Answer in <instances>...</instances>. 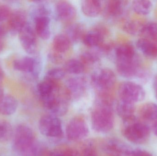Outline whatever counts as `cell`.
<instances>
[{
  "label": "cell",
  "instance_id": "cell-1",
  "mask_svg": "<svg viewBox=\"0 0 157 156\" xmlns=\"http://www.w3.org/2000/svg\"><path fill=\"white\" fill-rule=\"evenodd\" d=\"M114 122V115L109 96L108 94H100L91 114L92 127L98 132H108L113 128Z\"/></svg>",
  "mask_w": 157,
  "mask_h": 156
},
{
  "label": "cell",
  "instance_id": "cell-2",
  "mask_svg": "<svg viewBox=\"0 0 157 156\" xmlns=\"http://www.w3.org/2000/svg\"><path fill=\"white\" fill-rule=\"evenodd\" d=\"M123 134L132 143H144L150 135V130L146 125L137 121L135 116L124 121Z\"/></svg>",
  "mask_w": 157,
  "mask_h": 156
},
{
  "label": "cell",
  "instance_id": "cell-3",
  "mask_svg": "<svg viewBox=\"0 0 157 156\" xmlns=\"http://www.w3.org/2000/svg\"><path fill=\"white\" fill-rule=\"evenodd\" d=\"M13 137L15 149L22 156L37 143L33 131L26 125H18L13 132Z\"/></svg>",
  "mask_w": 157,
  "mask_h": 156
},
{
  "label": "cell",
  "instance_id": "cell-4",
  "mask_svg": "<svg viewBox=\"0 0 157 156\" xmlns=\"http://www.w3.org/2000/svg\"><path fill=\"white\" fill-rule=\"evenodd\" d=\"M116 76L109 69L98 70L93 73L91 81L100 94H108L116 83Z\"/></svg>",
  "mask_w": 157,
  "mask_h": 156
},
{
  "label": "cell",
  "instance_id": "cell-5",
  "mask_svg": "<svg viewBox=\"0 0 157 156\" xmlns=\"http://www.w3.org/2000/svg\"><path fill=\"white\" fill-rule=\"evenodd\" d=\"M120 99L135 103L141 102L146 97L144 89L140 84L131 81L121 83L119 88Z\"/></svg>",
  "mask_w": 157,
  "mask_h": 156
},
{
  "label": "cell",
  "instance_id": "cell-6",
  "mask_svg": "<svg viewBox=\"0 0 157 156\" xmlns=\"http://www.w3.org/2000/svg\"><path fill=\"white\" fill-rule=\"evenodd\" d=\"M39 129L41 134L47 137L59 138L63 135L61 122L53 114L43 115L40 120Z\"/></svg>",
  "mask_w": 157,
  "mask_h": 156
},
{
  "label": "cell",
  "instance_id": "cell-7",
  "mask_svg": "<svg viewBox=\"0 0 157 156\" xmlns=\"http://www.w3.org/2000/svg\"><path fill=\"white\" fill-rule=\"evenodd\" d=\"M35 32L42 39L47 40L51 36L50 19L49 11L45 6L39 5L35 13Z\"/></svg>",
  "mask_w": 157,
  "mask_h": 156
},
{
  "label": "cell",
  "instance_id": "cell-8",
  "mask_svg": "<svg viewBox=\"0 0 157 156\" xmlns=\"http://www.w3.org/2000/svg\"><path fill=\"white\" fill-rule=\"evenodd\" d=\"M116 67L119 74L127 78L142 77L144 74L137 56L132 59L116 61Z\"/></svg>",
  "mask_w": 157,
  "mask_h": 156
},
{
  "label": "cell",
  "instance_id": "cell-9",
  "mask_svg": "<svg viewBox=\"0 0 157 156\" xmlns=\"http://www.w3.org/2000/svg\"><path fill=\"white\" fill-rule=\"evenodd\" d=\"M66 135L69 140L78 141L84 139L89 134L86 122L81 117H75L72 119L66 127Z\"/></svg>",
  "mask_w": 157,
  "mask_h": 156
},
{
  "label": "cell",
  "instance_id": "cell-10",
  "mask_svg": "<svg viewBox=\"0 0 157 156\" xmlns=\"http://www.w3.org/2000/svg\"><path fill=\"white\" fill-rule=\"evenodd\" d=\"M19 40L24 50L29 54H34L38 49L36 32L28 23L18 33Z\"/></svg>",
  "mask_w": 157,
  "mask_h": 156
},
{
  "label": "cell",
  "instance_id": "cell-11",
  "mask_svg": "<svg viewBox=\"0 0 157 156\" xmlns=\"http://www.w3.org/2000/svg\"><path fill=\"white\" fill-rule=\"evenodd\" d=\"M86 81L80 77L71 78L66 82L65 89L71 100H77L81 98L86 90Z\"/></svg>",
  "mask_w": 157,
  "mask_h": 156
},
{
  "label": "cell",
  "instance_id": "cell-12",
  "mask_svg": "<svg viewBox=\"0 0 157 156\" xmlns=\"http://www.w3.org/2000/svg\"><path fill=\"white\" fill-rule=\"evenodd\" d=\"M15 70L30 74L34 78H36L39 73L40 65L36 59L29 56L15 60L13 62Z\"/></svg>",
  "mask_w": 157,
  "mask_h": 156
},
{
  "label": "cell",
  "instance_id": "cell-13",
  "mask_svg": "<svg viewBox=\"0 0 157 156\" xmlns=\"http://www.w3.org/2000/svg\"><path fill=\"white\" fill-rule=\"evenodd\" d=\"M103 149L109 156H131L133 150L125 143L114 138L106 141Z\"/></svg>",
  "mask_w": 157,
  "mask_h": 156
},
{
  "label": "cell",
  "instance_id": "cell-14",
  "mask_svg": "<svg viewBox=\"0 0 157 156\" xmlns=\"http://www.w3.org/2000/svg\"><path fill=\"white\" fill-rule=\"evenodd\" d=\"M108 34V31L102 26L97 27L90 31L86 32L82 41L86 46L95 47L104 43V38Z\"/></svg>",
  "mask_w": 157,
  "mask_h": 156
},
{
  "label": "cell",
  "instance_id": "cell-15",
  "mask_svg": "<svg viewBox=\"0 0 157 156\" xmlns=\"http://www.w3.org/2000/svg\"><path fill=\"white\" fill-rule=\"evenodd\" d=\"M55 11L58 18L63 22L72 21L76 15L75 7L68 1L58 2L55 6Z\"/></svg>",
  "mask_w": 157,
  "mask_h": 156
},
{
  "label": "cell",
  "instance_id": "cell-16",
  "mask_svg": "<svg viewBox=\"0 0 157 156\" xmlns=\"http://www.w3.org/2000/svg\"><path fill=\"white\" fill-rule=\"evenodd\" d=\"M7 21L8 30L14 34H18L28 23L25 13L20 10L12 12Z\"/></svg>",
  "mask_w": 157,
  "mask_h": 156
},
{
  "label": "cell",
  "instance_id": "cell-17",
  "mask_svg": "<svg viewBox=\"0 0 157 156\" xmlns=\"http://www.w3.org/2000/svg\"><path fill=\"white\" fill-rule=\"evenodd\" d=\"M136 46L139 51L146 56L150 58L157 57V41L143 38L137 40Z\"/></svg>",
  "mask_w": 157,
  "mask_h": 156
},
{
  "label": "cell",
  "instance_id": "cell-18",
  "mask_svg": "<svg viewBox=\"0 0 157 156\" xmlns=\"http://www.w3.org/2000/svg\"><path fill=\"white\" fill-rule=\"evenodd\" d=\"M126 5V1L120 0L107 1L104 5L105 15L109 17H118L123 13Z\"/></svg>",
  "mask_w": 157,
  "mask_h": 156
},
{
  "label": "cell",
  "instance_id": "cell-19",
  "mask_svg": "<svg viewBox=\"0 0 157 156\" xmlns=\"http://www.w3.org/2000/svg\"><path fill=\"white\" fill-rule=\"evenodd\" d=\"M81 10L87 16L95 17L98 16L102 10L101 1L85 0L81 3Z\"/></svg>",
  "mask_w": 157,
  "mask_h": 156
},
{
  "label": "cell",
  "instance_id": "cell-20",
  "mask_svg": "<svg viewBox=\"0 0 157 156\" xmlns=\"http://www.w3.org/2000/svg\"><path fill=\"white\" fill-rule=\"evenodd\" d=\"M18 103L13 96L4 95L0 100V114L10 115L13 114L17 110Z\"/></svg>",
  "mask_w": 157,
  "mask_h": 156
},
{
  "label": "cell",
  "instance_id": "cell-21",
  "mask_svg": "<svg viewBox=\"0 0 157 156\" xmlns=\"http://www.w3.org/2000/svg\"><path fill=\"white\" fill-rule=\"evenodd\" d=\"M135 103L120 99L117 103L116 111L119 116L123 121L134 117L135 107Z\"/></svg>",
  "mask_w": 157,
  "mask_h": 156
},
{
  "label": "cell",
  "instance_id": "cell-22",
  "mask_svg": "<svg viewBox=\"0 0 157 156\" xmlns=\"http://www.w3.org/2000/svg\"><path fill=\"white\" fill-rule=\"evenodd\" d=\"M116 61L132 59L137 56L134 48L129 44H123L115 49Z\"/></svg>",
  "mask_w": 157,
  "mask_h": 156
},
{
  "label": "cell",
  "instance_id": "cell-23",
  "mask_svg": "<svg viewBox=\"0 0 157 156\" xmlns=\"http://www.w3.org/2000/svg\"><path fill=\"white\" fill-rule=\"evenodd\" d=\"M71 42L65 34H58L55 36L52 41V49L54 51L63 54L71 47Z\"/></svg>",
  "mask_w": 157,
  "mask_h": 156
},
{
  "label": "cell",
  "instance_id": "cell-24",
  "mask_svg": "<svg viewBox=\"0 0 157 156\" xmlns=\"http://www.w3.org/2000/svg\"><path fill=\"white\" fill-rule=\"evenodd\" d=\"M86 32L84 26L80 23L72 24L67 27L66 35L71 42H78L82 40Z\"/></svg>",
  "mask_w": 157,
  "mask_h": 156
},
{
  "label": "cell",
  "instance_id": "cell-25",
  "mask_svg": "<svg viewBox=\"0 0 157 156\" xmlns=\"http://www.w3.org/2000/svg\"><path fill=\"white\" fill-rule=\"evenodd\" d=\"M139 114L144 120L155 122L157 120V104L153 103H145L139 109Z\"/></svg>",
  "mask_w": 157,
  "mask_h": 156
},
{
  "label": "cell",
  "instance_id": "cell-26",
  "mask_svg": "<svg viewBox=\"0 0 157 156\" xmlns=\"http://www.w3.org/2000/svg\"><path fill=\"white\" fill-rule=\"evenodd\" d=\"M144 23L137 20H129L124 24L123 28L124 32L133 36L142 35Z\"/></svg>",
  "mask_w": 157,
  "mask_h": 156
},
{
  "label": "cell",
  "instance_id": "cell-27",
  "mask_svg": "<svg viewBox=\"0 0 157 156\" xmlns=\"http://www.w3.org/2000/svg\"><path fill=\"white\" fill-rule=\"evenodd\" d=\"M133 10L137 14L147 15L151 13L153 4L151 1L138 0L134 1L132 4Z\"/></svg>",
  "mask_w": 157,
  "mask_h": 156
},
{
  "label": "cell",
  "instance_id": "cell-28",
  "mask_svg": "<svg viewBox=\"0 0 157 156\" xmlns=\"http://www.w3.org/2000/svg\"><path fill=\"white\" fill-rule=\"evenodd\" d=\"M85 68V66L80 60L71 59L65 62L63 69L66 73L78 75L83 72Z\"/></svg>",
  "mask_w": 157,
  "mask_h": 156
},
{
  "label": "cell",
  "instance_id": "cell-29",
  "mask_svg": "<svg viewBox=\"0 0 157 156\" xmlns=\"http://www.w3.org/2000/svg\"><path fill=\"white\" fill-rule=\"evenodd\" d=\"M13 135V131L10 123L5 120H0V143L8 142Z\"/></svg>",
  "mask_w": 157,
  "mask_h": 156
},
{
  "label": "cell",
  "instance_id": "cell-30",
  "mask_svg": "<svg viewBox=\"0 0 157 156\" xmlns=\"http://www.w3.org/2000/svg\"><path fill=\"white\" fill-rule=\"evenodd\" d=\"M142 35L145 38L157 41V24L155 22H148L144 25Z\"/></svg>",
  "mask_w": 157,
  "mask_h": 156
},
{
  "label": "cell",
  "instance_id": "cell-31",
  "mask_svg": "<svg viewBox=\"0 0 157 156\" xmlns=\"http://www.w3.org/2000/svg\"><path fill=\"white\" fill-rule=\"evenodd\" d=\"M66 72L63 69L55 68L48 71L46 74L45 79L58 83L65 77Z\"/></svg>",
  "mask_w": 157,
  "mask_h": 156
},
{
  "label": "cell",
  "instance_id": "cell-32",
  "mask_svg": "<svg viewBox=\"0 0 157 156\" xmlns=\"http://www.w3.org/2000/svg\"><path fill=\"white\" fill-rule=\"evenodd\" d=\"M98 55L94 52L86 51L80 56V61L84 66H91L95 65L99 61Z\"/></svg>",
  "mask_w": 157,
  "mask_h": 156
},
{
  "label": "cell",
  "instance_id": "cell-33",
  "mask_svg": "<svg viewBox=\"0 0 157 156\" xmlns=\"http://www.w3.org/2000/svg\"><path fill=\"white\" fill-rule=\"evenodd\" d=\"M48 156H80L79 153L72 148L55 150L50 153Z\"/></svg>",
  "mask_w": 157,
  "mask_h": 156
},
{
  "label": "cell",
  "instance_id": "cell-34",
  "mask_svg": "<svg viewBox=\"0 0 157 156\" xmlns=\"http://www.w3.org/2000/svg\"><path fill=\"white\" fill-rule=\"evenodd\" d=\"M12 12L9 6L5 5H0V22L8 21Z\"/></svg>",
  "mask_w": 157,
  "mask_h": 156
},
{
  "label": "cell",
  "instance_id": "cell-35",
  "mask_svg": "<svg viewBox=\"0 0 157 156\" xmlns=\"http://www.w3.org/2000/svg\"><path fill=\"white\" fill-rule=\"evenodd\" d=\"M49 57L53 63H60L63 60V54L58 53L52 49L49 54Z\"/></svg>",
  "mask_w": 157,
  "mask_h": 156
},
{
  "label": "cell",
  "instance_id": "cell-36",
  "mask_svg": "<svg viewBox=\"0 0 157 156\" xmlns=\"http://www.w3.org/2000/svg\"><path fill=\"white\" fill-rule=\"evenodd\" d=\"M82 155L83 156H98L95 147L92 145L90 144L85 147Z\"/></svg>",
  "mask_w": 157,
  "mask_h": 156
},
{
  "label": "cell",
  "instance_id": "cell-37",
  "mask_svg": "<svg viewBox=\"0 0 157 156\" xmlns=\"http://www.w3.org/2000/svg\"><path fill=\"white\" fill-rule=\"evenodd\" d=\"M131 156H153L150 153L145 150L140 149L133 150Z\"/></svg>",
  "mask_w": 157,
  "mask_h": 156
},
{
  "label": "cell",
  "instance_id": "cell-38",
  "mask_svg": "<svg viewBox=\"0 0 157 156\" xmlns=\"http://www.w3.org/2000/svg\"><path fill=\"white\" fill-rule=\"evenodd\" d=\"M9 31L7 25H0V38L4 39V38L7 34V32Z\"/></svg>",
  "mask_w": 157,
  "mask_h": 156
},
{
  "label": "cell",
  "instance_id": "cell-39",
  "mask_svg": "<svg viewBox=\"0 0 157 156\" xmlns=\"http://www.w3.org/2000/svg\"><path fill=\"white\" fill-rule=\"evenodd\" d=\"M153 132L157 136V120L155 122L153 126Z\"/></svg>",
  "mask_w": 157,
  "mask_h": 156
},
{
  "label": "cell",
  "instance_id": "cell-40",
  "mask_svg": "<svg viewBox=\"0 0 157 156\" xmlns=\"http://www.w3.org/2000/svg\"><path fill=\"white\" fill-rule=\"evenodd\" d=\"M4 74L2 68L0 67V85H2V82L3 79Z\"/></svg>",
  "mask_w": 157,
  "mask_h": 156
},
{
  "label": "cell",
  "instance_id": "cell-41",
  "mask_svg": "<svg viewBox=\"0 0 157 156\" xmlns=\"http://www.w3.org/2000/svg\"><path fill=\"white\" fill-rule=\"evenodd\" d=\"M4 95L3 89L2 87V85H0V100L3 98V97L4 96Z\"/></svg>",
  "mask_w": 157,
  "mask_h": 156
},
{
  "label": "cell",
  "instance_id": "cell-42",
  "mask_svg": "<svg viewBox=\"0 0 157 156\" xmlns=\"http://www.w3.org/2000/svg\"><path fill=\"white\" fill-rule=\"evenodd\" d=\"M155 89H156V98L157 100V80L156 81L155 84Z\"/></svg>",
  "mask_w": 157,
  "mask_h": 156
}]
</instances>
